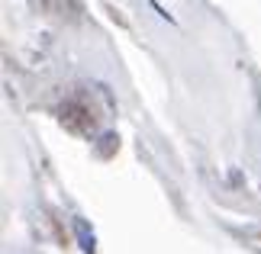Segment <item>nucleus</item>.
<instances>
[]
</instances>
